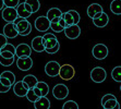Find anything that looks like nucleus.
Wrapping results in <instances>:
<instances>
[{
    "mask_svg": "<svg viewBox=\"0 0 121 109\" xmlns=\"http://www.w3.org/2000/svg\"><path fill=\"white\" fill-rule=\"evenodd\" d=\"M17 17H19L15 8H4L2 10V19L7 23H13Z\"/></svg>",
    "mask_w": 121,
    "mask_h": 109,
    "instance_id": "obj_7",
    "label": "nucleus"
},
{
    "mask_svg": "<svg viewBox=\"0 0 121 109\" xmlns=\"http://www.w3.org/2000/svg\"><path fill=\"white\" fill-rule=\"evenodd\" d=\"M46 17H47V19L51 22V21H52L54 19H56V17H62V12L59 8H50L47 11Z\"/></svg>",
    "mask_w": 121,
    "mask_h": 109,
    "instance_id": "obj_19",
    "label": "nucleus"
},
{
    "mask_svg": "<svg viewBox=\"0 0 121 109\" xmlns=\"http://www.w3.org/2000/svg\"><path fill=\"white\" fill-rule=\"evenodd\" d=\"M3 7H4V2H3V0H0V11L3 10Z\"/></svg>",
    "mask_w": 121,
    "mask_h": 109,
    "instance_id": "obj_47",
    "label": "nucleus"
},
{
    "mask_svg": "<svg viewBox=\"0 0 121 109\" xmlns=\"http://www.w3.org/2000/svg\"><path fill=\"white\" fill-rule=\"evenodd\" d=\"M17 65L21 71H28L33 67V60L31 59V57L17 58Z\"/></svg>",
    "mask_w": 121,
    "mask_h": 109,
    "instance_id": "obj_11",
    "label": "nucleus"
},
{
    "mask_svg": "<svg viewBox=\"0 0 121 109\" xmlns=\"http://www.w3.org/2000/svg\"><path fill=\"white\" fill-rule=\"evenodd\" d=\"M111 78L116 82H121V67H116L111 71Z\"/></svg>",
    "mask_w": 121,
    "mask_h": 109,
    "instance_id": "obj_25",
    "label": "nucleus"
},
{
    "mask_svg": "<svg viewBox=\"0 0 121 109\" xmlns=\"http://www.w3.org/2000/svg\"><path fill=\"white\" fill-rule=\"evenodd\" d=\"M0 78H8L9 81H10V83L12 84V86L15 84V75H14V73L11 72V71H3V72L0 74Z\"/></svg>",
    "mask_w": 121,
    "mask_h": 109,
    "instance_id": "obj_23",
    "label": "nucleus"
},
{
    "mask_svg": "<svg viewBox=\"0 0 121 109\" xmlns=\"http://www.w3.org/2000/svg\"><path fill=\"white\" fill-rule=\"evenodd\" d=\"M111 99H117V97L115 95H112V94H106V95H104L103 98H101V106H104V104L106 101L111 100Z\"/></svg>",
    "mask_w": 121,
    "mask_h": 109,
    "instance_id": "obj_36",
    "label": "nucleus"
},
{
    "mask_svg": "<svg viewBox=\"0 0 121 109\" xmlns=\"http://www.w3.org/2000/svg\"><path fill=\"white\" fill-rule=\"evenodd\" d=\"M45 43L46 40L43 38V36H36L32 39L31 48L36 52H43L45 51Z\"/></svg>",
    "mask_w": 121,
    "mask_h": 109,
    "instance_id": "obj_9",
    "label": "nucleus"
},
{
    "mask_svg": "<svg viewBox=\"0 0 121 109\" xmlns=\"http://www.w3.org/2000/svg\"><path fill=\"white\" fill-rule=\"evenodd\" d=\"M120 91H121V85H120Z\"/></svg>",
    "mask_w": 121,
    "mask_h": 109,
    "instance_id": "obj_50",
    "label": "nucleus"
},
{
    "mask_svg": "<svg viewBox=\"0 0 121 109\" xmlns=\"http://www.w3.org/2000/svg\"><path fill=\"white\" fill-rule=\"evenodd\" d=\"M22 17H17V20H15V21H14V24H15V25H17V23H19V22H21V21H22Z\"/></svg>",
    "mask_w": 121,
    "mask_h": 109,
    "instance_id": "obj_46",
    "label": "nucleus"
},
{
    "mask_svg": "<svg viewBox=\"0 0 121 109\" xmlns=\"http://www.w3.org/2000/svg\"><path fill=\"white\" fill-rule=\"evenodd\" d=\"M62 109H79V105L74 100H68L63 104Z\"/></svg>",
    "mask_w": 121,
    "mask_h": 109,
    "instance_id": "obj_29",
    "label": "nucleus"
},
{
    "mask_svg": "<svg viewBox=\"0 0 121 109\" xmlns=\"http://www.w3.org/2000/svg\"><path fill=\"white\" fill-rule=\"evenodd\" d=\"M0 82L4 85V86H9V87H12V84L10 83V81H9L8 78H0Z\"/></svg>",
    "mask_w": 121,
    "mask_h": 109,
    "instance_id": "obj_40",
    "label": "nucleus"
},
{
    "mask_svg": "<svg viewBox=\"0 0 121 109\" xmlns=\"http://www.w3.org/2000/svg\"><path fill=\"white\" fill-rule=\"evenodd\" d=\"M35 109H49L50 108V100L47 97H40L36 103H34Z\"/></svg>",
    "mask_w": 121,
    "mask_h": 109,
    "instance_id": "obj_16",
    "label": "nucleus"
},
{
    "mask_svg": "<svg viewBox=\"0 0 121 109\" xmlns=\"http://www.w3.org/2000/svg\"><path fill=\"white\" fill-rule=\"evenodd\" d=\"M15 58H17V57H15ZM15 58L6 59V58H3V57L0 56V64H1V65H3V67H10L11 64H13L14 60H15Z\"/></svg>",
    "mask_w": 121,
    "mask_h": 109,
    "instance_id": "obj_31",
    "label": "nucleus"
},
{
    "mask_svg": "<svg viewBox=\"0 0 121 109\" xmlns=\"http://www.w3.org/2000/svg\"><path fill=\"white\" fill-rule=\"evenodd\" d=\"M118 100L117 99H111V100H108L106 101V103L104 104V109H112L113 107H116L117 105H118Z\"/></svg>",
    "mask_w": 121,
    "mask_h": 109,
    "instance_id": "obj_32",
    "label": "nucleus"
},
{
    "mask_svg": "<svg viewBox=\"0 0 121 109\" xmlns=\"http://www.w3.org/2000/svg\"><path fill=\"white\" fill-rule=\"evenodd\" d=\"M10 88H11V87L4 86V85L0 82V93H8L9 91H10Z\"/></svg>",
    "mask_w": 121,
    "mask_h": 109,
    "instance_id": "obj_42",
    "label": "nucleus"
},
{
    "mask_svg": "<svg viewBox=\"0 0 121 109\" xmlns=\"http://www.w3.org/2000/svg\"><path fill=\"white\" fill-rule=\"evenodd\" d=\"M92 53H93L94 58L97 59V60H104L108 56V48L104 44H97L93 47Z\"/></svg>",
    "mask_w": 121,
    "mask_h": 109,
    "instance_id": "obj_2",
    "label": "nucleus"
},
{
    "mask_svg": "<svg viewBox=\"0 0 121 109\" xmlns=\"http://www.w3.org/2000/svg\"><path fill=\"white\" fill-rule=\"evenodd\" d=\"M50 28L55 33H60V32L65 31V28L62 27L59 23H50Z\"/></svg>",
    "mask_w": 121,
    "mask_h": 109,
    "instance_id": "obj_34",
    "label": "nucleus"
},
{
    "mask_svg": "<svg viewBox=\"0 0 121 109\" xmlns=\"http://www.w3.org/2000/svg\"><path fill=\"white\" fill-rule=\"evenodd\" d=\"M12 87H13L14 94L17 96H19V97H25L28 90H30L27 85H26L25 83H23V81L15 82V84H14Z\"/></svg>",
    "mask_w": 121,
    "mask_h": 109,
    "instance_id": "obj_10",
    "label": "nucleus"
},
{
    "mask_svg": "<svg viewBox=\"0 0 121 109\" xmlns=\"http://www.w3.org/2000/svg\"><path fill=\"white\" fill-rule=\"evenodd\" d=\"M65 34L68 38L70 39H76L81 35V28L79 25H71L69 27L65 28Z\"/></svg>",
    "mask_w": 121,
    "mask_h": 109,
    "instance_id": "obj_13",
    "label": "nucleus"
},
{
    "mask_svg": "<svg viewBox=\"0 0 121 109\" xmlns=\"http://www.w3.org/2000/svg\"><path fill=\"white\" fill-rule=\"evenodd\" d=\"M52 95L56 99H65L69 95V88L65 84H57L56 86L52 88Z\"/></svg>",
    "mask_w": 121,
    "mask_h": 109,
    "instance_id": "obj_4",
    "label": "nucleus"
},
{
    "mask_svg": "<svg viewBox=\"0 0 121 109\" xmlns=\"http://www.w3.org/2000/svg\"><path fill=\"white\" fill-rule=\"evenodd\" d=\"M107 78V72L104 68L101 67H95L91 71V78L95 83H103Z\"/></svg>",
    "mask_w": 121,
    "mask_h": 109,
    "instance_id": "obj_1",
    "label": "nucleus"
},
{
    "mask_svg": "<svg viewBox=\"0 0 121 109\" xmlns=\"http://www.w3.org/2000/svg\"><path fill=\"white\" fill-rule=\"evenodd\" d=\"M36 87H38L40 90L43 97H46V96L48 95V93H49V86H48V84L46 83V82H38Z\"/></svg>",
    "mask_w": 121,
    "mask_h": 109,
    "instance_id": "obj_22",
    "label": "nucleus"
},
{
    "mask_svg": "<svg viewBox=\"0 0 121 109\" xmlns=\"http://www.w3.org/2000/svg\"><path fill=\"white\" fill-rule=\"evenodd\" d=\"M45 73L50 78H56L60 73V64L57 61H49L45 65Z\"/></svg>",
    "mask_w": 121,
    "mask_h": 109,
    "instance_id": "obj_5",
    "label": "nucleus"
},
{
    "mask_svg": "<svg viewBox=\"0 0 121 109\" xmlns=\"http://www.w3.org/2000/svg\"><path fill=\"white\" fill-rule=\"evenodd\" d=\"M69 13L72 15V17H73V21H74V25H78L80 22V20H81V17H80V14L78 13V11H75V10H69Z\"/></svg>",
    "mask_w": 121,
    "mask_h": 109,
    "instance_id": "obj_33",
    "label": "nucleus"
},
{
    "mask_svg": "<svg viewBox=\"0 0 121 109\" xmlns=\"http://www.w3.org/2000/svg\"><path fill=\"white\" fill-rule=\"evenodd\" d=\"M112 109H120V104H118V105H117L116 107H113Z\"/></svg>",
    "mask_w": 121,
    "mask_h": 109,
    "instance_id": "obj_49",
    "label": "nucleus"
},
{
    "mask_svg": "<svg viewBox=\"0 0 121 109\" xmlns=\"http://www.w3.org/2000/svg\"><path fill=\"white\" fill-rule=\"evenodd\" d=\"M22 81H23V83H25L26 85H27L28 88H34V87H36L37 83L39 82L34 74H27V75H25L22 78Z\"/></svg>",
    "mask_w": 121,
    "mask_h": 109,
    "instance_id": "obj_15",
    "label": "nucleus"
},
{
    "mask_svg": "<svg viewBox=\"0 0 121 109\" xmlns=\"http://www.w3.org/2000/svg\"><path fill=\"white\" fill-rule=\"evenodd\" d=\"M33 90H34V93L36 94V95H37V97H38V98L43 97V96H42V92H40V90H39V88H38V87H34Z\"/></svg>",
    "mask_w": 121,
    "mask_h": 109,
    "instance_id": "obj_43",
    "label": "nucleus"
},
{
    "mask_svg": "<svg viewBox=\"0 0 121 109\" xmlns=\"http://www.w3.org/2000/svg\"><path fill=\"white\" fill-rule=\"evenodd\" d=\"M8 44V38L3 34H0V49H2Z\"/></svg>",
    "mask_w": 121,
    "mask_h": 109,
    "instance_id": "obj_38",
    "label": "nucleus"
},
{
    "mask_svg": "<svg viewBox=\"0 0 121 109\" xmlns=\"http://www.w3.org/2000/svg\"><path fill=\"white\" fill-rule=\"evenodd\" d=\"M6 8H17L20 4V0H3Z\"/></svg>",
    "mask_w": 121,
    "mask_h": 109,
    "instance_id": "obj_30",
    "label": "nucleus"
},
{
    "mask_svg": "<svg viewBox=\"0 0 121 109\" xmlns=\"http://www.w3.org/2000/svg\"><path fill=\"white\" fill-rule=\"evenodd\" d=\"M31 32H32V25H30V26H28L27 30H26V31L24 32V33L20 34V35H21V36H27V35H28L30 33H31Z\"/></svg>",
    "mask_w": 121,
    "mask_h": 109,
    "instance_id": "obj_44",
    "label": "nucleus"
},
{
    "mask_svg": "<svg viewBox=\"0 0 121 109\" xmlns=\"http://www.w3.org/2000/svg\"><path fill=\"white\" fill-rule=\"evenodd\" d=\"M25 97L27 98L28 101H31V103H33V104L36 103V101L38 100V97H37V95L34 93L33 88H30V90H28V92H27V94H26Z\"/></svg>",
    "mask_w": 121,
    "mask_h": 109,
    "instance_id": "obj_27",
    "label": "nucleus"
},
{
    "mask_svg": "<svg viewBox=\"0 0 121 109\" xmlns=\"http://www.w3.org/2000/svg\"><path fill=\"white\" fill-rule=\"evenodd\" d=\"M108 22H109V17H108L107 13H105V12H103L100 17L93 20L94 25L97 26V27H105L108 24Z\"/></svg>",
    "mask_w": 121,
    "mask_h": 109,
    "instance_id": "obj_17",
    "label": "nucleus"
},
{
    "mask_svg": "<svg viewBox=\"0 0 121 109\" xmlns=\"http://www.w3.org/2000/svg\"><path fill=\"white\" fill-rule=\"evenodd\" d=\"M59 43L58 38H52V39H47L45 43V48L46 49H51V48H54L57 46V44ZM45 49V50H46Z\"/></svg>",
    "mask_w": 121,
    "mask_h": 109,
    "instance_id": "obj_28",
    "label": "nucleus"
},
{
    "mask_svg": "<svg viewBox=\"0 0 121 109\" xmlns=\"http://www.w3.org/2000/svg\"><path fill=\"white\" fill-rule=\"evenodd\" d=\"M59 21H60V17H56V19H54L50 23H59Z\"/></svg>",
    "mask_w": 121,
    "mask_h": 109,
    "instance_id": "obj_48",
    "label": "nucleus"
},
{
    "mask_svg": "<svg viewBox=\"0 0 121 109\" xmlns=\"http://www.w3.org/2000/svg\"><path fill=\"white\" fill-rule=\"evenodd\" d=\"M59 49H60V43H58L56 47L51 48V49H46L45 51L46 52H48V53H56L57 51H59Z\"/></svg>",
    "mask_w": 121,
    "mask_h": 109,
    "instance_id": "obj_39",
    "label": "nucleus"
},
{
    "mask_svg": "<svg viewBox=\"0 0 121 109\" xmlns=\"http://www.w3.org/2000/svg\"><path fill=\"white\" fill-rule=\"evenodd\" d=\"M62 17H63L65 24H67V27H69V26H71V25H74L73 17H72V15H71L68 11L65 12V13H62Z\"/></svg>",
    "mask_w": 121,
    "mask_h": 109,
    "instance_id": "obj_26",
    "label": "nucleus"
},
{
    "mask_svg": "<svg viewBox=\"0 0 121 109\" xmlns=\"http://www.w3.org/2000/svg\"><path fill=\"white\" fill-rule=\"evenodd\" d=\"M75 75V70L74 68L71 65V64H63L60 67V73H59V76L65 80V81H70L73 78V76Z\"/></svg>",
    "mask_w": 121,
    "mask_h": 109,
    "instance_id": "obj_3",
    "label": "nucleus"
},
{
    "mask_svg": "<svg viewBox=\"0 0 121 109\" xmlns=\"http://www.w3.org/2000/svg\"><path fill=\"white\" fill-rule=\"evenodd\" d=\"M15 50H17V48L14 47L12 44H9V43L2 49H0V51H9V52H12V53H14V55H15Z\"/></svg>",
    "mask_w": 121,
    "mask_h": 109,
    "instance_id": "obj_35",
    "label": "nucleus"
},
{
    "mask_svg": "<svg viewBox=\"0 0 121 109\" xmlns=\"http://www.w3.org/2000/svg\"><path fill=\"white\" fill-rule=\"evenodd\" d=\"M104 9L99 3H92L87 8V15L91 19H95V15L98 13H103Z\"/></svg>",
    "mask_w": 121,
    "mask_h": 109,
    "instance_id": "obj_14",
    "label": "nucleus"
},
{
    "mask_svg": "<svg viewBox=\"0 0 121 109\" xmlns=\"http://www.w3.org/2000/svg\"><path fill=\"white\" fill-rule=\"evenodd\" d=\"M43 38L45 39V40H47V39H52V38H57L56 35L55 34H51V33H46L43 35Z\"/></svg>",
    "mask_w": 121,
    "mask_h": 109,
    "instance_id": "obj_41",
    "label": "nucleus"
},
{
    "mask_svg": "<svg viewBox=\"0 0 121 109\" xmlns=\"http://www.w3.org/2000/svg\"><path fill=\"white\" fill-rule=\"evenodd\" d=\"M30 25H31V23L28 22L27 20H25V19H23L21 22L17 23V32H19V35L22 34V33H24V32L28 28V26Z\"/></svg>",
    "mask_w": 121,
    "mask_h": 109,
    "instance_id": "obj_21",
    "label": "nucleus"
},
{
    "mask_svg": "<svg viewBox=\"0 0 121 109\" xmlns=\"http://www.w3.org/2000/svg\"><path fill=\"white\" fill-rule=\"evenodd\" d=\"M17 50H15V57L17 58H25V57H31V53H32V48L27 45V44H20L17 45Z\"/></svg>",
    "mask_w": 121,
    "mask_h": 109,
    "instance_id": "obj_8",
    "label": "nucleus"
},
{
    "mask_svg": "<svg viewBox=\"0 0 121 109\" xmlns=\"http://www.w3.org/2000/svg\"><path fill=\"white\" fill-rule=\"evenodd\" d=\"M0 56L3 57V58H6V59L15 58V55L12 52H9V51H0Z\"/></svg>",
    "mask_w": 121,
    "mask_h": 109,
    "instance_id": "obj_37",
    "label": "nucleus"
},
{
    "mask_svg": "<svg viewBox=\"0 0 121 109\" xmlns=\"http://www.w3.org/2000/svg\"><path fill=\"white\" fill-rule=\"evenodd\" d=\"M59 24L62 26L63 28H67V24H65V20H63V17H60V21H59Z\"/></svg>",
    "mask_w": 121,
    "mask_h": 109,
    "instance_id": "obj_45",
    "label": "nucleus"
},
{
    "mask_svg": "<svg viewBox=\"0 0 121 109\" xmlns=\"http://www.w3.org/2000/svg\"><path fill=\"white\" fill-rule=\"evenodd\" d=\"M35 28L38 32H46L48 28H50V21L47 19L46 15H40L35 20Z\"/></svg>",
    "mask_w": 121,
    "mask_h": 109,
    "instance_id": "obj_6",
    "label": "nucleus"
},
{
    "mask_svg": "<svg viewBox=\"0 0 121 109\" xmlns=\"http://www.w3.org/2000/svg\"><path fill=\"white\" fill-rule=\"evenodd\" d=\"M3 35L7 38H15L19 35V32L17 30V25L14 23H7L3 27Z\"/></svg>",
    "mask_w": 121,
    "mask_h": 109,
    "instance_id": "obj_12",
    "label": "nucleus"
},
{
    "mask_svg": "<svg viewBox=\"0 0 121 109\" xmlns=\"http://www.w3.org/2000/svg\"><path fill=\"white\" fill-rule=\"evenodd\" d=\"M25 3H27L28 6L32 8L33 13H36L40 8V3L38 0H25Z\"/></svg>",
    "mask_w": 121,
    "mask_h": 109,
    "instance_id": "obj_24",
    "label": "nucleus"
},
{
    "mask_svg": "<svg viewBox=\"0 0 121 109\" xmlns=\"http://www.w3.org/2000/svg\"><path fill=\"white\" fill-rule=\"evenodd\" d=\"M15 9H17V15H19L20 17H22V19L27 20L28 17L32 15V13H30V12L26 10V8H25V2L20 3V4H19V6H17Z\"/></svg>",
    "mask_w": 121,
    "mask_h": 109,
    "instance_id": "obj_18",
    "label": "nucleus"
},
{
    "mask_svg": "<svg viewBox=\"0 0 121 109\" xmlns=\"http://www.w3.org/2000/svg\"><path fill=\"white\" fill-rule=\"evenodd\" d=\"M110 11L113 14H121V0H112L110 3Z\"/></svg>",
    "mask_w": 121,
    "mask_h": 109,
    "instance_id": "obj_20",
    "label": "nucleus"
}]
</instances>
